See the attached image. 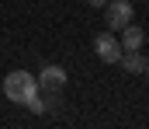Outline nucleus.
I'll use <instances>...</instances> for the list:
<instances>
[{
	"label": "nucleus",
	"instance_id": "nucleus-1",
	"mask_svg": "<svg viewBox=\"0 0 149 129\" xmlns=\"http://www.w3.org/2000/svg\"><path fill=\"white\" fill-rule=\"evenodd\" d=\"M3 94H7L14 105H28V101L38 94V80L28 73V70H10V73L3 77Z\"/></svg>",
	"mask_w": 149,
	"mask_h": 129
},
{
	"label": "nucleus",
	"instance_id": "nucleus-2",
	"mask_svg": "<svg viewBox=\"0 0 149 129\" xmlns=\"http://www.w3.org/2000/svg\"><path fill=\"white\" fill-rule=\"evenodd\" d=\"M94 52H97V59H101V63H108V66H111V63L121 59V52H125V49H121V42H118V35H114V32H101V35L94 39Z\"/></svg>",
	"mask_w": 149,
	"mask_h": 129
},
{
	"label": "nucleus",
	"instance_id": "nucleus-3",
	"mask_svg": "<svg viewBox=\"0 0 149 129\" xmlns=\"http://www.w3.org/2000/svg\"><path fill=\"white\" fill-rule=\"evenodd\" d=\"M38 80V94H63V87H66V70L63 66H42V73L35 77Z\"/></svg>",
	"mask_w": 149,
	"mask_h": 129
},
{
	"label": "nucleus",
	"instance_id": "nucleus-4",
	"mask_svg": "<svg viewBox=\"0 0 149 129\" xmlns=\"http://www.w3.org/2000/svg\"><path fill=\"white\" fill-rule=\"evenodd\" d=\"M104 14H108V32H121L132 21V0H108Z\"/></svg>",
	"mask_w": 149,
	"mask_h": 129
},
{
	"label": "nucleus",
	"instance_id": "nucleus-5",
	"mask_svg": "<svg viewBox=\"0 0 149 129\" xmlns=\"http://www.w3.org/2000/svg\"><path fill=\"white\" fill-rule=\"evenodd\" d=\"M118 63H121V70H125V73H132V77H139V73H146V70H149V59L139 52V49H125Z\"/></svg>",
	"mask_w": 149,
	"mask_h": 129
},
{
	"label": "nucleus",
	"instance_id": "nucleus-6",
	"mask_svg": "<svg viewBox=\"0 0 149 129\" xmlns=\"http://www.w3.org/2000/svg\"><path fill=\"white\" fill-rule=\"evenodd\" d=\"M118 42H121V49H142V42H146V32H142L139 25H132V21H128V25L121 28V39H118Z\"/></svg>",
	"mask_w": 149,
	"mask_h": 129
},
{
	"label": "nucleus",
	"instance_id": "nucleus-7",
	"mask_svg": "<svg viewBox=\"0 0 149 129\" xmlns=\"http://www.w3.org/2000/svg\"><path fill=\"white\" fill-rule=\"evenodd\" d=\"M24 108H28L31 115H42V112H49V101H45V94H35V98H31Z\"/></svg>",
	"mask_w": 149,
	"mask_h": 129
},
{
	"label": "nucleus",
	"instance_id": "nucleus-8",
	"mask_svg": "<svg viewBox=\"0 0 149 129\" xmlns=\"http://www.w3.org/2000/svg\"><path fill=\"white\" fill-rule=\"evenodd\" d=\"M87 4H90V7H104L108 0H87Z\"/></svg>",
	"mask_w": 149,
	"mask_h": 129
},
{
	"label": "nucleus",
	"instance_id": "nucleus-9",
	"mask_svg": "<svg viewBox=\"0 0 149 129\" xmlns=\"http://www.w3.org/2000/svg\"><path fill=\"white\" fill-rule=\"evenodd\" d=\"M132 4H135V0H132Z\"/></svg>",
	"mask_w": 149,
	"mask_h": 129
}]
</instances>
